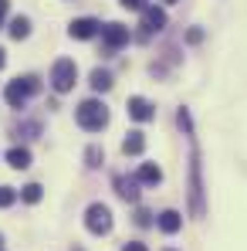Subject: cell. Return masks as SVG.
Returning <instances> with one entry per match:
<instances>
[{
	"mask_svg": "<svg viewBox=\"0 0 247 251\" xmlns=\"http://www.w3.org/2000/svg\"><path fill=\"white\" fill-rule=\"evenodd\" d=\"M91 88H95V92H109V88H112V75H109L105 68H95V72H91Z\"/></svg>",
	"mask_w": 247,
	"mask_h": 251,
	"instance_id": "obj_16",
	"label": "cell"
},
{
	"mask_svg": "<svg viewBox=\"0 0 247 251\" xmlns=\"http://www.w3.org/2000/svg\"><path fill=\"white\" fill-rule=\"evenodd\" d=\"M102 41H105L109 51H119L122 44H129V27H125V24H115V21L105 24V27H102Z\"/></svg>",
	"mask_w": 247,
	"mask_h": 251,
	"instance_id": "obj_6",
	"label": "cell"
},
{
	"mask_svg": "<svg viewBox=\"0 0 247 251\" xmlns=\"http://www.w3.org/2000/svg\"><path fill=\"white\" fill-rule=\"evenodd\" d=\"M122 7H129V10H146V0H122Z\"/></svg>",
	"mask_w": 247,
	"mask_h": 251,
	"instance_id": "obj_23",
	"label": "cell"
},
{
	"mask_svg": "<svg viewBox=\"0 0 247 251\" xmlns=\"http://www.w3.org/2000/svg\"><path fill=\"white\" fill-rule=\"evenodd\" d=\"M7 7H10V0H0V24H3V14H7Z\"/></svg>",
	"mask_w": 247,
	"mask_h": 251,
	"instance_id": "obj_26",
	"label": "cell"
},
{
	"mask_svg": "<svg viewBox=\"0 0 247 251\" xmlns=\"http://www.w3.org/2000/svg\"><path fill=\"white\" fill-rule=\"evenodd\" d=\"M21 197H24L27 204H38V201L44 197V187H41V183H27V187L21 190Z\"/></svg>",
	"mask_w": 247,
	"mask_h": 251,
	"instance_id": "obj_17",
	"label": "cell"
},
{
	"mask_svg": "<svg viewBox=\"0 0 247 251\" xmlns=\"http://www.w3.org/2000/svg\"><path fill=\"white\" fill-rule=\"evenodd\" d=\"M129 116H132L135 123H149V119L156 116V109H153V102H146L142 95H132V99H129Z\"/></svg>",
	"mask_w": 247,
	"mask_h": 251,
	"instance_id": "obj_8",
	"label": "cell"
},
{
	"mask_svg": "<svg viewBox=\"0 0 247 251\" xmlns=\"http://www.w3.org/2000/svg\"><path fill=\"white\" fill-rule=\"evenodd\" d=\"M180 224H183L180 210H163V214H159V231H163V234H176Z\"/></svg>",
	"mask_w": 247,
	"mask_h": 251,
	"instance_id": "obj_12",
	"label": "cell"
},
{
	"mask_svg": "<svg viewBox=\"0 0 247 251\" xmlns=\"http://www.w3.org/2000/svg\"><path fill=\"white\" fill-rule=\"evenodd\" d=\"M142 150H146V136H142L139 129H135V132H129V136L122 139V153H125V156H139Z\"/></svg>",
	"mask_w": 247,
	"mask_h": 251,
	"instance_id": "obj_11",
	"label": "cell"
},
{
	"mask_svg": "<svg viewBox=\"0 0 247 251\" xmlns=\"http://www.w3.org/2000/svg\"><path fill=\"white\" fill-rule=\"evenodd\" d=\"M135 180H139V183H159V180H163V170L156 167V163H142L139 173H135Z\"/></svg>",
	"mask_w": 247,
	"mask_h": 251,
	"instance_id": "obj_14",
	"label": "cell"
},
{
	"mask_svg": "<svg viewBox=\"0 0 247 251\" xmlns=\"http://www.w3.org/2000/svg\"><path fill=\"white\" fill-rule=\"evenodd\" d=\"M38 88H41V82H38L34 75H24V78H14V82L7 85L3 99H7V105H10V109H24V105H27V99H31V95H38Z\"/></svg>",
	"mask_w": 247,
	"mask_h": 251,
	"instance_id": "obj_3",
	"label": "cell"
},
{
	"mask_svg": "<svg viewBox=\"0 0 247 251\" xmlns=\"http://www.w3.org/2000/svg\"><path fill=\"white\" fill-rule=\"evenodd\" d=\"M169 251H173V248H169Z\"/></svg>",
	"mask_w": 247,
	"mask_h": 251,
	"instance_id": "obj_30",
	"label": "cell"
},
{
	"mask_svg": "<svg viewBox=\"0 0 247 251\" xmlns=\"http://www.w3.org/2000/svg\"><path fill=\"white\" fill-rule=\"evenodd\" d=\"M135 224L149 227V224H153V214H149V210H139V214H135Z\"/></svg>",
	"mask_w": 247,
	"mask_h": 251,
	"instance_id": "obj_22",
	"label": "cell"
},
{
	"mask_svg": "<svg viewBox=\"0 0 247 251\" xmlns=\"http://www.w3.org/2000/svg\"><path fill=\"white\" fill-rule=\"evenodd\" d=\"M75 82H78V65H75L71 58H58V61L51 65V88L65 95V92L75 88Z\"/></svg>",
	"mask_w": 247,
	"mask_h": 251,
	"instance_id": "obj_4",
	"label": "cell"
},
{
	"mask_svg": "<svg viewBox=\"0 0 247 251\" xmlns=\"http://www.w3.org/2000/svg\"><path fill=\"white\" fill-rule=\"evenodd\" d=\"M163 3H176V0H163Z\"/></svg>",
	"mask_w": 247,
	"mask_h": 251,
	"instance_id": "obj_28",
	"label": "cell"
},
{
	"mask_svg": "<svg viewBox=\"0 0 247 251\" xmlns=\"http://www.w3.org/2000/svg\"><path fill=\"white\" fill-rule=\"evenodd\" d=\"M115 190H119V197L129 201V204L139 201V180L135 176H115Z\"/></svg>",
	"mask_w": 247,
	"mask_h": 251,
	"instance_id": "obj_10",
	"label": "cell"
},
{
	"mask_svg": "<svg viewBox=\"0 0 247 251\" xmlns=\"http://www.w3.org/2000/svg\"><path fill=\"white\" fill-rule=\"evenodd\" d=\"M0 245H3V234H0Z\"/></svg>",
	"mask_w": 247,
	"mask_h": 251,
	"instance_id": "obj_29",
	"label": "cell"
},
{
	"mask_svg": "<svg viewBox=\"0 0 247 251\" xmlns=\"http://www.w3.org/2000/svg\"><path fill=\"white\" fill-rule=\"evenodd\" d=\"M7 163L14 170H27L31 167V150H24V146H14L10 153H7Z\"/></svg>",
	"mask_w": 247,
	"mask_h": 251,
	"instance_id": "obj_13",
	"label": "cell"
},
{
	"mask_svg": "<svg viewBox=\"0 0 247 251\" xmlns=\"http://www.w3.org/2000/svg\"><path fill=\"white\" fill-rule=\"evenodd\" d=\"M38 129H41L38 123H24V126H17V136H21V132H24V136H34Z\"/></svg>",
	"mask_w": 247,
	"mask_h": 251,
	"instance_id": "obj_21",
	"label": "cell"
},
{
	"mask_svg": "<svg viewBox=\"0 0 247 251\" xmlns=\"http://www.w3.org/2000/svg\"><path fill=\"white\" fill-rule=\"evenodd\" d=\"M176 123H180V129H183L186 136H193V119H190V112H186V109H180V112H176Z\"/></svg>",
	"mask_w": 247,
	"mask_h": 251,
	"instance_id": "obj_19",
	"label": "cell"
},
{
	"mask_svg": "<svg viewBox=\"0 0 247 251\" xmlns=\"http://www.w3.org/2000/svg\"><path fill=\"white\" fill-rule=\"evenodd\" d=\"M3 54H7V51H3V48H0V68H3V61H7V58H3Z\"/></svg>",
	"mask_w": 247,
	"mask_h": 251,
	"instance_id": "obj_27",
	"label": "cell"
},
{
	"mask_svg": "<svg viewBox=\"0 0 247 251\" xmlns=\"http://www.w3.org/2000/svg\"><path fill=\"white\" fill-rule=\"evenodd\" d=\"M71 38H78V41H88V38H95L98 31H102V24L95 21V17H78V21H71Z\"/></svg>",
	"mask_w": 247,
	"mask_h": 251,
	"instance_id": "obj_7",
	"label": "cell"
},
{
	"mask_svg": "<svg viewBox=\"0 0 247 251\" xmlns=\"http://www.w3.org/2000/svg\"><path fill=\"white\" fill-rule=\"evenodd\" d=\"M102 160H105V153H102V146H88L85 150V163L95 170V167H102Z\"/></svg>",
	"mask_w": 247,
	"mask_h": 251,
	"instance_id": "obj_18",
	"label": "cell"
},
{
	"mask_svg": "<svg viewBox=\"0 0 247 251\" xmlns=\"http://www.w3.org/2000/svg\"><path fill=\"white\" fill-rule=\"evenodd\" d=\"M186 41H190V44H200V41H203V31H200V27H193V31L186 34Z\"/></svg>",
	"mask_w": 247,
	"mask_h": 251,
	"instance_id": "obj_24",
	"label": "cell"
},
{
	"mask_svg": "<svg viewBox=\"0 0 247 251\" xmlns=\"http://www.w3.org/2000/svg\"><path fill=\"white\" fill-rule=\"evenodd\" d=\"M7 31H10V38H14V41H24V38L31 34V21H27V17H14Z\"/></svg>",
	"mask_w": 247,
	"mask_h": 251,
	"instance_id": "obj_15",
	"label": "cell"
},
{
	"mask_svg": "<svg viewBox=\"0 0 247 251\" xmlns=\"http://www.w3.org/2000/svg\"><path fill=\"white\" fill-rule=\"evenodd\" d=\"M166 27V14L159 7H146L142 10V31L146 34H156V31H163Z\"/></svg>",
	"mask_w": 247,
	"mask_h": 251,
	"instance_id": "obj_9",
	"label": "cell"
},
{
	"mask_svg": "<svg viewBox=\"0 0 247 251\" xmlns=\"http://www.w3.org/2000/svg\"><path fill=\"white\" fill-rule=\"evenodd\" d=\"M85 227L91 234H109L112 231V210L105 207V204H91V207L85 210Z\"/></svg>",
	"mask_w": 247,
	"mask_h": 251,
	"instance_id": "obj_5",
	"label": "cell"
},
{
	"mask_svg": "<svg viewBox=\"0 0 247 251\" xmlns=\"http://www.w3.org/2000/svg\"><path fill=\"white\" fill-rule=\"evenodd\" d=\"M75 116H78V126L88 129V132H102V129L109 126V109H105L98 99H85Z\"/></svg>",
	"mask_w": 247,
	"mask_h": 251,
	"instance_id": "obj_2",
	"label": "cell"
},
{
	"mask_svg": "<svg viewBox=\"0 0 247 251\" xmlns=\"http://www.w3.org/2000/svg\"><path fill=\"white\" fill-rule=\"evenodd\" d=\"M17 201V190L14 187H0V207H10Z\"/></svg>",
	"mask_w": 247,
	"mask_h": 251,
	"instance_id": "obj_20",
	"label": "cell"
},
{
	"mask_svg": "<svg viewBox=\"0 0 247 251\" xmlns=\"http://www.w3.org/2000/svg\"><path fill=\"white\" fill-rule=\"evenodd\" d=\"M190 210L193 217H203L206 204H203V167H200V150L190 153Z\"/></svg>",
	"mask_w": 247,
	"mask_h": 251,
	"instance_id": "obj_1",
	"label": "cell"
},
{
	"mask_svg": "<svg viewBox=\"0 0 247 251\" xmlns=\"http://www.w3.org/2000/svg\"><path fill=\"white\" fill-rule=\"evenodd\" d=\"M122 251H149V248H146V245H139V241H129Z\"/></svg>",
	"mask_w": 247,
	"mask_h": 251,
	"instance_id": "obj_25",
	"label": "cell"
}]
</instances>
